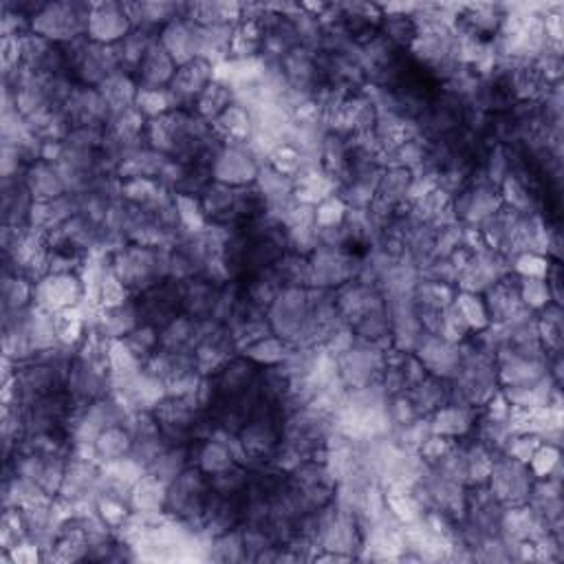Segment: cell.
Returning a JSON list of instances; mask_svg holds the SVG:
<instances>
[{"instance_id": "6da1fadb", "label": "cell", "mask_w": 564, "mask_h": 564, "mask_svg": "<svg viewBox=\"0 0 564 564\" xmlns=\"http://www.w3.org/2000/svg\"><path fill=\"white\" fill-rule=\"evenodd\" d=\"M91 5L84 3H47L31 20V31L53 45H69L84 38L89 29Z\"/></svg>"}, {"instance_id": "7a4b0ae2", "label": "cell", "mask_w": 564, "mask_h": 564, "mask_svg": "<svg viewBox=\"0 0 564 564\" xmlns=\"http://www.w3.org/2000/svg\"><path fill=\"white\" fill-rule=\"evenodd\" d=\"M86 300V287L80 274H47L34 287V305L49 313L80 307Z\"/></svg>"}, {"instance_id": "3957f363", "label": "cell", "mask_w": 564, "mask_h": 564, "mask_svg": "<svg viewBox=\"0 0 564 564\" xmlns=\"http://www.w3.org/2000/svg\"><path fill=\"white\" fill-rule=\"evenodd\" d=\"M212 179L230 188H247L258 179V155L247 144L243 146H221L212 159Z\"/></svg>"}, {"instance_id": "277c9868", "label": "cell", "mask_w": 564, "mask_h": 564, "mask_svg": "<svg viewBox=\"0 0 564 564\" xmlns=\"http://www.w3.org/2000/svg\"><path fill=\"white\" fill-rule=\"evenodd\" d=\"M487 483H490V492L496 501L505 505L525 503L531 494L529 470L525 468V463H520L512 457L494 461V468Z\"/></svg>"}, {"instance_id": "5b68a950", "label": "cell", "mask_w": 564, "mask_h": 564, "mask_svg": "<svg viewBox=\"0 0 564 564\" xmlns=\"http://www.w3.org/2000/svg\"><path fill=\"white\" fill-rule=\"evenodd\" d=\"M214 82V64L205 58H197L188 64H181L175 78H172L168 93L172 97L175 111H183V106L197 104L201 93Z\"/></svg>"}, {"instance_id": "8992f818", "label": "cell", "mask_w": 564, "mask_h": 564, "mask_svg": "<svg viewBox=\"0 0 564 564\" xmlns=\"http://www.w3.org/2000/svg\"><path fill=\"white\" fill-rule=\"evenodd\" d=\"M130 31H133V23H130L124 5L119 3L91 5L89 29H86V38L91 42H97V45H117V42H122Z\"/></svg>"}, {"instance_id": "52a82bcc", "label": "cell", "mask_w": 564, "mask_h": 564, "mask_svg": "<svg viewBox=\"0 0 564 564\" xmlns=\"http://www.w3.org/2000/svg\"><path fill=\"white\" fill-rule=\"evenodd\" d=\"M159 42L177 62V67L201 58V27L186 16L175 18L161 29Z\"/></svg>"}, {"instance_id": "ba28073f", "label": "cell", "mask_w": 564, "mask_h": 564, "mask_svg": "<svg viewBox=\"0 0 564 564\" xmlns=\"http://www.w3.org/2000/svg\"><path fill=\"white\" fill-rule=\"evenodd\" d=\"M177 62L170 53L161 47L159 38L148 49L146 58L141 60L137 69V86L139 89H168L172 78L177 73Z\"/></svg>"}, {"instance_id": "9c48e42d", "label": "cell", "mask_w": 564, "mask_h": 564, "mask_svg": "<svg viewBox=\"0 0 564 564\" xmlns=\"http://www.w3.org/2000/svg\"><path fill=\"white\" fill-rule=\"evenodd\" d=\"M212 133L216 139H221L225 146H243L249 144V139L254 135V122L252 113L245 106L234 102L230 108L210 122Z\"/></svg>"}, {"instance_id": "30bf717a", "label": "cell", "mask_w": 564, "mask_h": 564, "mask_svg": "<svg viewBox=\"0 0 564 564\" xmlns=\"http://www.w3.org/2000/svg\"><path fill=\"white\" fill-rule=\"evenodd\" d=\"M166 501H168V485L159 481L155 474L146 472L141 479L130 487V509L135 514L144 516H159L166 512Z\"/></svg>"}, {"instance_id": "8fae6325", "label": "cell", "mask_w": 564, "mask_h": 564, "mask_svg": "<svg viewBox=\"0 0 564 564\" xmlns=\"http://www.w3.org/2000/svg\"><path fill=\"white\" fill-rule=\"evenodd\" d=\"M25 183L36 203L53 201L58 197H64V194H69L67 186H64L58 164H47V161H36V164H31L25 175Z\"/></svg>"}, {"instance_id": "7c38bea8", "label": "cell", "mask_w": 564, "mask_h": 564, "mask_svg": "<svg viewBox=\"0 0 564 564\" xmlns=\"http://www.w3.org/2000/svg\"><path fill=\"white\" fill-rule=\"evenodd\" d=\"M474 428V412L470 406L465 404H446L441 406L437 412H432L430 419V430L432 435H441L448 439L465 437Z\"/></svg>"}, {"instance_id": "4fadbf2b", "label": "cell", "mask_w": 564, "mask_h": 564, "mask_svg": "<svg viewBox=\"0 0 564 564\" xmlns=\"http://www.w3.org/2000/svg\"><path fill=\"white\" fill-rule=\"evenodd\" d=\"M93 448L97 461H102V465L124 459L133 452V435H130V430L124 426H111L95 439Z\"/></svg>"}, {"instance_id": "5bb4252c", "label": "cell", "mask_w": 564, "mask_h": 564, "mask_svg": "<svg viewBox=\"0 0 564 564\" xmlns=\"http://www.w3.org/2000/svg\"><path fill=\"white\" fill-rule=\"evenodd\" d=\"M34 282L25 276L5 274L3 278V313H18L34 305Z\"/></svg>"}, {"instance_id": "9a60e30c", "label": "cell", "mask_w": 564, "mask_h": 564, "mask_svg": "<svg viewBox=\"0 0 564 564\" xmlns=\"http://www.w3.org/2000/svg\"><path fill=\"white\" fill-rule=\"evenodd\" d=\"M197 461H199V470L205 472L208 476L221 474L225 470H230L232 465H236L234 454L230 452V448L225 446L223 441L210 437L205 443H201V448L197 452Z\"/></svg>"}, {"instance_id": "2e32d148", "label": "cell", "mask_w": 564, "mask_h": 564, "mask_svg": "<svg viewBox=\"0 0 564 564\" xmlns=\"http://www.w3.org/2000/svg\"><path fill=\"white\" fill-rule=\"evenodd\" d=\"M289 342L276 338L274 333L267 335V338L258 340L254 344H249L243 349L247 360H252L254 364H265V366H280L287 360L289 355Z\"/></svg>"}, {"instance_id": "e0dca14e", "label": "cell", "mask_w": 564, "mask_h": 564, "mask_svg": "<svg viewBox=\"0 0 564 564\" xmlns=\"http://www.w3.org/2000/svg\"><path fill=\"white\" fill-rule=\"evenodd\" d=\"M234 104V91L230 86H225L221 82H212L208 89L201 93V97L197 100V115L201 119H208V122H214L225 108H230Z\"/></svg>"}, {"instance_id": "ac0fdd59", "label": "cell", "mask_w": 564, "mask_h": 564, "mask_svg": "<svg viewBox=\"0 0 564 564\" xmlns=\"http://www.w3.org/2000/svg\"><path fill=\"white\" fill-rule=\"evenodd\" d=\"M454 307H457L459 316L463 318L465 327H468L470 331H483L492 324L490 311H487L485 300L479 294L463 291V294L454 298Z\"/></svg>"}, {"instance_id": "d6986e66", "label": "cell", "mask_w": 564, "mask_h": 564, "mask_svg": "<svg viewBox=\"0 0 564 564\" xmlns=\"http://www.w3.org/2000/svg\"><path fill=\"white\" fill-rule=\"evenodd\" d=\"M135 108L150 119H159L170 111H175L168 89H139L135 97Z\"/></svg>"}, {"instance_id": "ffe728a7", "label": "cell", "mask_w": 564, "mask_h": 564, "mask_svg": "<svg viewBox=\"0 0 564 564\" xmlns=\"http://www.w3.org/2000/svg\"><path fill=\"white\" fill-rule=\"evenodd\" d=\"M346 216H349V205L342 197L331 194L329 199H324L316 205V227L318 230H331V227H340Z\"/></svg>"}, {"instance_id": "44dd1931", "label": "cell", "mask_w": 564, "mask_h": 564, "mask_svg": "<svg viewBox=\"0 0 564 564\" xmlns=\"http://www.w3.org/2000/svg\"><path fill=\"white\" fill-rule=\"evenodd\" d=\"M518 296L529 309H542L549 305L551 291L542 278H523V282H520L518 287Z\"/></svg>"}, {"instance_id": "7402d4cb", "label": "cell", "mask_w": 564, "mask_h": 564, "mask_svg": "<svg viewBox=\"0 0 564 564\" xmlns=\"http://www.w3.org/2000/svg\"><path fill=\"white\" fill-rule=\"evenodd\" d=\"M558 459H560V454H558V448H553V446H540L536 452H534V457L529 459L527 465H531V472H534L538 479H549L551 472L558 468Z\"/></svg>"}, {"instance_id": "603a6c76", "label": "cell", "mask_w": 564, "mask_h": 564, "mask_svg": "<svg viewBox=\"0 0 564 564\" xmlns=\"http://www.w3.org/2000/svg\"><path fill=\"white\" fill-rule=\"evenodd\" d=\"M516 274H520L523 278H545L549 274V265L547 260L542 258L536 252H525L516 258Z\"/></svg>"}]
</instances>
